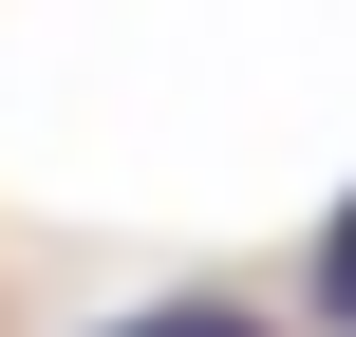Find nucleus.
I'll return each mask as SVG.
<instances>
[{
    "label": "nucleus",
    "instance_id": "f03ea898",
    "mask_svg": "<svg viewBox=\"0 0 356 337\" xmlns=\"http://www.w3.org/2000/svg\"><path fill=\"white\" fill-rule=\"evenodd\" d=\"M319 300H338V319H356V206H338V244H319Z\"/></svg>",
    "mask_w": 356,
    "mask_h": 337
},
{
    "label": "nucleus",
    "instance_id": "f257e3e1",
    "mask_svg": "<svg viewBox=\"0 0 356 337\" xmlns=\"http://www.w3.org/2000/svg\"><path fill=\"white\" fill-rule=\"evenodd\" d=\"M113 337H263V319H225V300H150V319H113Z\"/></svg>",
    "mask_w": 356,
    "mask_h": 337
}]
</instances>
